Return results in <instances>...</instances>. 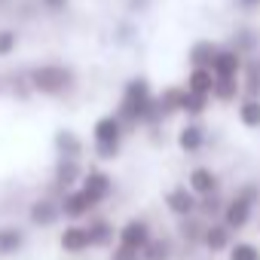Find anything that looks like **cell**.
Listing matches in <instances>:
<instances>
[{
  "mask_svg": "<svg viewBox=\"0 0 260 260\" xmlns=\"http://www.w3.org/2000/svg\"><path fill=\"white\" fill-rule=\"evenodd\" d=\"M122 125H125V132H135L138 125H147V128H159L166 122L159 104H156V92L150 86L147 77L135 74V77H128L122 92H119V104L113 110Z\"/></svg>",
  "mask_w": 260,
  "mask_h": 260,
  "instance_id": "cell-1",
  "label": "cell"
},
{
  "mask_svg": "<svg viewBox=\"0 0 260 260\" xmlns=\"http://www.w3.org/2000/svg\"><path fill=\"white\" fill-rule=\"evenodd\" d=\"M25 74H28L34 95H43V98H64L77 89V71L61 61H43V64L28 68Z\"/></svg>",
  "mask_w": 260,
  "mask_h": 260,
  "instance_id": "cell-2",
  "label": "cell"
},
{
  "mask_svg": "<svg viewBox=\"0 0 260 260\" xmlns=\"http://www.w3.org/2000/svg\"><path fill=\"white\" fill-rule=\"evenodd\" d=\"M125 125L116 113H104L95 119L92 125V150L101 162H110L122 153V141H125Z\"/></svg>",
  "mask_w": 260,
  "mask_h": 260,
  "instance_id": "cell-3",
  "label": "cell"
},
{
  "mask_svg": "<svg viewBox=\"0 0 260 260\" xmlns=\"http://www.w3.org/2000/svg\"><path fill=\"white\" fill-rule=\"evenodd\" d=\"M257 202H260V184L248 181V184H242V187L226 199L220 220H223L230 230H245V226L251 223V217H254Z\"/></svg>",
  "mask_w": 260,
  "mask_h": 260,
  "instance_id": "cell-4",
  "label": "cell"
},
{
  "mask_svg": "<svg viewBox=\"0 0 260 260\" xmlns=\"http://www.w3.org/2000/svg\"><path fill=\"white\" fill-rule=\"evenodd\" d=\"M58 205H61V217H68V220H83V217H89L98 205H95V199L77 184V187H71V190H64L61 196H58Z\"/></svg>",
  "mask_w": 260,
  "mask_h": 260,
  "instance_id": "cell-5",
  "label": "cell"
},
{
  "mask_svg": "<svg viewBox=\"0 0 260 260\" xmlns=\"http://www.w3.org/2000/svg\"><path fill=\"white\" fill-rule=\"evenodd\" d=\"M178 150L181 153H187V156H196V153H202L205 150V144H208V132H205V125L199 122V119H187L181 128H178Z\"/></svg>",
  "mask_w": 260,
  "mask_h": 260,
  "instance_id": "cell-6",
  "label": "cell"
},
{
  "mask_svg": "<svg viewBox=\"0 0 260 260\" xmlns=\"http://www.w3.org/2000/svg\"><path fill=\"white\" fill-rule=\"evenodd\" d=\"M83 162L80 159H68V156H58L55 159V169H52V190H58V196L71 187H77L83 181Z\"/></svg>",
  "mask_w": 260,
  "mask_h": 260,
  "instance_id": "cell-7",
  "label": "cell"
},
{
  "mask_svg": "<svg viewBox=\"0 0 260 260\" xmlns=\"http://www.w3.org/2000/svg\"><path fill=\"white\" fill-rule=\"evenodd\" d=\"M153 239V230L144 217H132V220H125L116 233V242L119 245H128V248H135V251H144V245Z\"/></svg>",
  "mask_w": 260,
  "mask_h": 260,
  "instance_id": "cell-8",
  "label": "cell"
},
{
  "mask_svg": "<svg viewBox=\"0 0 260 260\" xmlns=\"http://www.w3.org/2000/svg\"><path fill=\"white\" fill-rule=\"evenodd\" d=\"M28 220L34 223V226H52V223H58L61 220V205H58V199L55 196H37L31 205H28Z\"/></svg>",
  "mask_w": 260,
  "mask_h": 260,
  "instance_id": "cell-9",
  "label": "cell"
},
{
  "mask_svg": "<svg viewBox=\"0 0 260 260\" xmlns=\"http://www.w3.org/2000/svg\"><path fill=\"white\" fill-rule=\"evenodd\" d=\"M162 199H166V208H169L175 217H190V214H196V208H199V196H196L187 184L172 187Z\"/></svg>",
  "mask_w": 260,
  "mask_h": 260,
  "instance_id": "cell-10",
  "label": "cell"
},
{
  "mask_svg": "<svg viewBox=\"0 0 260 260\" xmlns=\"http://www.w3.org/2000/svg\"><path fill=\"white\" fill-rule=\"evenodd\" d=\"M80 187H83V190L95 199V205H101V202L113 193V178H110L104 169H86V172H83Z\"/></svg>",
  "mask_w": 260,
  "mask_h": 260,
  "instance_id": "cell-11",
  "label": "cell"
},
{
  "mask_svg": "<svg viewBox=\"0 0 260 260\" xmlns=\"http://www.w3.org/2000/svg\"><path fill=\"white\" fill-rule=\"evenodd\" d=\"M205 251L211 254H220L233 245V230L223 223V220H205V230H202V242H199Z\"/></svg>",
  "mask_w": 260,
  "mask_h": 260,
  "instance_id": "cell-12",
  "label": "cell"
},
{
  "mask_svg": "<svg viewBox=\"0 0 260 260\" xmlns=\"http://www.w3.org/2000/svg\"><path fill=\"white\" fill-rule=\"evenodd\" d=\"M242 64H245V55L226 43V46L217 49V55L211 61V74L214 77H239L242 74Z\"/></svg>",
  "mask_w": 260,
  "mask_h": 260,
  "instance_id": "cell-13",
  "label": "cell"
},
{
  "mask_svg": "<svg viewBox=\"0 0 260 260\" xmlns=\"http://www.w3.org/2000/svg\"><path fill=\"white\" fill-rule=\"evenodd\" d=\"M58 245L64 254H83L92 248V239H89V226L86 223H68L58 236Z\"/></svg>",
  "mask_w": 260,
  "mask_h": 260,
  "instance_id": "cell-14",
  "label": "cell"
},
{
  "mask_svg": "<svg viewBox=\"0 0 260 260\" xmlns=\"http://www.w3.org/2000/svg\"><path fill=\"white\" fill-rule=\"evenodd\" d=\"M52 147H55V156H68V159H80L86 153V144L74 128H58L52 135Z\"/></svg>",
  "mask_w": 260,
  "mask_h": 260,
  "instance_id": "cell-15",
  "label": "cell"
},
{
  "mask_svg": "<svg viewBox=\"0 0 260 260\" xmlns=\"http://www.w3.org/2000/svg\"><path fill=\"white\" fill-rule=\"evenodd\" d=\"M187 187H190L196 196H208V193H217V190H220V178H217L214 169H208V166H196V169H190Z\"/></svg>",
  "mask_w": 260,
  "mask_h": 260,
  "instance_id": "cell-16",
  "label": "cell"
},
{
  "mask_svg": "<svg viewBox=\"0 0 260 260\" xmlns=\"http://www.w3.org/2000/svg\"><path fill=\"white\" fill-rule=\"evenodd\" d=\"M230 46L239 49L242 55H254L260 52V31L254 25H236V31L230 34Z\"/></svg>",
  "mask_w": 260,
  "mask_h": 260,
  "instance_id": "cell-17",
  "label": "cell"
},
{
  "mask_svg": "<svg viewBox=\"0 0 260 260\" xmlns=\"http://www.w3.org/2000/svg\"><path fill=\"white\" fill-rule=\"evenodd\" d=\"M89 239H92V248H113V242H116V226L107 220V217H92L89 223Z\"/></svg>",
  "mask_w": 260,
  "mask_h": 260,
  "instance_id": "cell-18",
  "label": "cell"
},
{
  "mask_svg": "<svg viewBox=\"0 0 260 260\" xmlns=\"http://www.w3.org/2000/svg\"><path fill=\"white\" fill-rule=\"evenodd\" d=\"M239 80H242V95H257L260 98V52L245 55Z\"/></svg>",
  "mask_w": 260,
  "mask_h": 260,
  "instance_id": "cell-19",
  "label": "cell"
},
{
  "mask_svg": "<svg viewBox=\"0 0 260 260\" xmlns=\"http://www.w3.org/2000/svg\"><path fill=\"white\" fill-rule=\"evenodd\" d=\"M242 98V80L239 77H214V89H211V101L217 104H233Z\"/></svg>",
  "mask_w": 260,
  "mask_h": 260,
  "instance_id": "cell-20",
  "label": "cell"
},
{
  "mask_svg": "<svg viewBox=\"0 0 260 260\" xmlns=\"http://www.w3.org/2000/svg\"><path fill=\"white\" fill-rule=\"evenodd\" d=\"M217 49H220V43H214V40H196V43H190V49H187L190 68H211Z\"/></svg>",
  "mask_w": 260,
  "mask_h": 260,
  "instance_id": "cell-21",
  "label": "cell"
},
{
  "mask_svg": "<svg viewBox=\"0 0 260 260\" xmlns=\"http://www.w3.org/2000/svg\"><path fill=\"white\" fill-rule=\"evenodd\" d=\"M236 116L245 128H260V98L257 95H242L239 104H236Z\"/></svg>",
  "mask_w": 260,
  "mask_h": 260,
  "instance_id": "cell-22",
  "label": "cell"
},
{
  "mask_svg": "<svg viewBox=\"0 0 260 260\" xmlns=\"http://www.w3.org/2000/svg\"><path fill=\"white\" fill-rule=\"evenodd\" d=\"M25 248V230L22 226H0V257H13Z\"/></svg>",
  "mask_w": 260,
  "mask_h": 260,
  "instance_id": "cell-23",
  "label": "cell"
},
{
  "mask_svg": "<svg viewBox=\"0 0 260 260\" xmlns=\"http://www.w3.org/2000/svg\"><path fill=\"white\" fill-rule=\"evenodd\" d=\"M208 107H211V95H199V92H190V89L184 86L181 113H184L187 119H199V116H205V113H208Z\"/></svg>",
  "mask_w": 260,
  "mask_h": 260,
  "instance_id": "cell-24",
  "label": "cell"
},
{
  "mask_svg": "<svg viewBox=\"0 0 260 260\" xmlns=\"http://www.w3.org/2000/svg\"><path fill=\"white\" fill-rule=\"evenodd\" d=\"M181 101H184V86H166L159 95H156V104L162 110V116H178L181 113Z\"/></svg>",
  "mask_w": 260,
  "mask_h": 260,
  "instance_id": "cell-25",
  "label": "cell"
},
{
  "mask_svg": "<svg viewBox=\"0 0 260 260\" xmlns=\"http://www.w3.org/2000/svg\"><path fill=\"white\" fill-rule=\"evenodd\" d=\"M190 92H199V95H211L214 89V74L211 68H190L187 71V83H184Z\"/></svg>",
  "mask_w": 260,
  "mask_h": 260,
  "instance_id": "cell-26",
  "label": "cell"
},
{
  "mask_svg": "<svg viewBox=\"0 0 260 260\" xmlns=\"http://www.w3.org/2000/svg\"><path fill=\"white\" fill-rule=\"evenodd\" d=\"M202 230H205V220L199 214H190V217H181L178 220V233L187 245H199L202 242Z\"/></svg>",
  "mask_w": 260,
  "mask_h": 260,
  "instance_id": "cell-27",
  "label": "cell"
},
{
  "mask_svg": "<svg viewBox=\"0 0 260 260\" xmlns=\"http://www.w3.org/2000/svg\"><path fill=\"white\" fill-rule=\"evenodd\" d=\"M223 199H220V190L217 193H208V196H199V208H196V214L202 217V220H220V214H223Z\"/></svg>",
  "mask_w": 260,
  "mask_h": 260,
  "instance_id": "cell-28",
  "label": "cell"
},
{
  "mask_svg": "<svg viewBox=\"0 0 260 260\" xmlns=\"http://www.w3.org/2000/svg\"><path fill=\"white\" fill-rule=\"evenodd\" d=\"M141 260H172V242L169 239H150L141 251Z\"/></svg>",
  "mask_w": 260,
  "mask_h": 260,
  "instance_id": "cell-29",
  "label": "cell"
},
{
  "mask_svg": "<svg viewBox=\"0 0 260 260\" xmlns=\"http://www.w3.org/2000/svg\"><path fill=\"white\" fill-rule=\"evenodd\" d=\"M226 254H230V260H260V248L251 242H233L226 248Z\"/></svg>",
  "mask_w": 260,
  "mask_h": 260,
  "instance_id": "cell-30",
  "label": "cell"
},
{
  "mask_svg": "<svg viewBox=\"0 0 260 260\" xmlns=\"http://www.w3.org/2000/svg\"><path fill=\"white\" fill-rule=\"evenodd\" d=\"M19 49V31L16 28H0V58H10Z\"/></svg>",
  "mask_w": 260,
  "mask_h": 260,
  "instance_id": "cell-31",
  "label": "cell"
},
{
  "mask_svg": "<svg viewBox=\"0 0 260 260\" xmlns=\"http://www.w3.org/2000/svg\"><path fill=\"white\" fill-rule=\"evenodd\" d=\"M138 37V25L135 22H116V28H113V40L119 43V46H128V43H132Z\"/></svg>",
  "mask_w": 260,
  "mask_h": 260,
  "instance_id": "cell-32",
  "label": "cell"
},
{
  "mask_svg": "<svg viewBox=\"0 0 260 260\" xmlns=\"http://www.w3.org/2000/svg\"><path fill=\"white\" fill-rule=\"evenodd\" d=\"M107 260H141V251H135V248H128V245H113L110 248V257Z\"/></svg>",
  "mask_w": 260,
  "mask_h": 260,
  "instance_id": "cell-33",
  "label": "cell"
},
{
  "mask_svg": "<svg viewBox=\"0 0 260 260\" xmlns=\"http://www.w3.org/2000/svg\"><path fill=\"white\" fill-rule=\"evenodd\" d=\"M68 7H71V0H40V10L49 16H61Z\"/></svg>",
  "mask_w": 260,
  "mask_h": 260,
  "instance_id": "cell-34",
  "label": "cell"
},
{
  "mask_svg": "<svg viewBox=\"0 0 260 260\" xmlns=\"http://www.w3.org/2000/svg\"><path fill=\"white\" fill-rule=\"evenodd\" d=\"M150 4H153V0H125V13L141 16V13H147V10H150Z\"/></svg>",
  "mask_w": 260,
  "mask_h": 260,
  "instance_id": "cell-35",
  "label": "cell"
},
{
  "mask_svg": "<svg viewBox=\"0 0 260 260\" xmlns=\"http://www.w3.org/2000/svg\"><path fill=\"white\" fill-rule=\"evenodd\" d=\"M236 4H239V10H245V13L260 10V0H236Z\"/></svg>",
  "mask_w": 260,
  "mask_h": 260,
  "instance_id": "cell-36",
  "label": "cell"
}]
</instances>
